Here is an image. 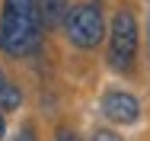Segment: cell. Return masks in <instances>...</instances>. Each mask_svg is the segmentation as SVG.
<instances>
[{
	"instance_id": "9",
	"label": "cell",
	"mask_w": 150,
	"mask_h": 141,
	"mask_svg": "<svg viewBox=\"0 0 150 141\" xmlns=\"http://www.w3.org/2000/svg\"><path fill=\"white\" fill-rule=\"evenodd\" d=\"M54 141H80L70 128H58V135H54Z\"/></svg>"
},
{
	"instance_id": "10",
	"label": "cell",
	"mask_w": 150,
	"mask_h": 141,
	"mask_svg": "<svg viewBox=\"0 0 150 141\" xmlns=\"http://www.w3.org/2000/svg\"><path fill=\"white\" fill-rule=\"evenodd\" d=\"M6 135V122H3V112H0V138Z\"/></svg>"
},
{
	"instance_id": "1",
	"label": "cell",
	"mask_w": 150,
	"mask_h": 141,
	"mask_svg": "<svg viewBox=\"0 0 150 141\" xmlns=\"http://www.w3.org/2000/svg\"><path fill=\"white\" fill-rule=\"evenodd\" d=\"M38 0H3L0 13V48L13 58H26L42 45Z\"/></svg>"
},
{
	"instance_id": "6",
	"label": "cell",
	"mask_w": 150,
	"mask_h": 141,
	"mask_svg": "<svg viewBox=\"0 0 150 141\" xmlns=\"http://www.w3.org/2000/svg\"><path fill=\"white\" fill-rule=\"evenodd\" d=\"M23 106V90L16 84H6L0 90V112H16Z\"/></svg>"
},
{
	"instance_id": "11",
	"label": "cell",
	"mask_w": 150,
	"mask_h": 141,
	"mask_svg": "<svg viewBox=\"0 0 150 141\" xmlns=\"http://www.w3.org/2000/svg\"><path fill=\"white\" fill-rule=\"evenodd\" d=\"M3 87H6V84H3V71H0V90H3Z\"/></svg>"
},
{
	"instance_id": "2",
	"label": "cell",
	"mask_w": 150,
	"mask_h": 141,
	"mask_svg": "<svg viewBox=\"0 0 150 141\" xmlns=\"http://www.w3.org/2000/svg\"><path fill=\"white\" fill-rule=\"evenodd\" d=\"M67 42L77 48H96L105 35V19H102V3L90 0V3H77L67 13Z\"/></svg>"
},
{
	"instance_id": "4",
	"label": "cell",
	"mask_w": 150,
	"mask_h": 141,
	"mask_svg": "<svg viewBox=\"0 0 150 141\" xmlns=\"http://www.w3.org/2000/svg\"><path fill=\"white\" fill-rule=\"evenodd\" d=\"M102 115L115 125H134L141 119V103H137V96H131L125 90H109L102 96Z\"/></svg>"
},
{
	"instance_id": "7",
	"label": "cell",
	"mask_w": 150,
	"mask_h": 141,
	"mask_svg": "<svg viewBox=\"0 0 150 141\" xmlns=\"http://www.w3.org/2000/svg\"><path fill=\"white\" fill-rule=\"evenodd\" d=\"M90 141H121V138L115 135V132H112V128H96Z\"/></svg>"
},
{
	"instance_id": "3",
	"label": "cell",
	"mask_w": 150,
	"mask_h": 141,
	"mask_svg": "<svg viewBox=\"0 0 150 141\" xmlns=\"http://www.w3.org/2000/svg\"><path fill=\"white\" fill-rule=\"evenodd\" d=\"M137 55V19L131 10H118L109 29V61L115 71H131Z\"/></svg>"
},
{
	"instance_id": "8",
	"label": "cell",
	"mask_w": 150,
	"mask_h": 141,
	"mask_svg": "<svg viewBox=\"0 0 150 141\" xmlns=\"http://www.w3.org/2000/svg\"><path fill=\"white\" fill-rule=\"evenodd\" d=\"M13 141H38V138H35V128H32V125H23V128L16 132Z\"/></svg>"
},
{
	"instance_id": "5",
	"label": "cell",
	"mask_w": 150,
	"mask_h": 141,
	"mask_svg": "<svg viewBox=\"0 0 150 141\" xmlns=\"http://www.w3.org/2000/svg\"><path fill=\"white\" fill-rule=\"evenodd\" d=\"M38 13H42V26L45 29H54L61 23H67V0H38Z\"/></svg>"
}]
</instances>
